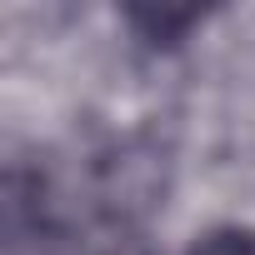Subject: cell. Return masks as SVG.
<instances>
[{
  "mask_svg": "<svg viewBox=\"0 0 255 255\" xmlns=\"http://www.w3.org/2000/svg\"><path fill=\"white\" fill-rule=\"evenodd\" d=\"M55 255H155V250L125 215H95L80 230H70L55 245Z\"/></svg>",
  "mask_w": 255,
  "mask_h": 255,
  "instance_id": "obj_1",
  "label": "cell"
},
{
  "mask_svg": "<svg viewBox=\"0 0 255 255\" xmlns=\"http://www.w3.org/2000/svg\"><path fill=\"white\" fill-rule=\"evenodd\" d=\"M190 255H255V230H215Z\"/></svg>",
  "mask_w": 255,
  "mask_h": 255,
  "instance_id": "obj_2",
  "label": "cell"
}]
</instances>
